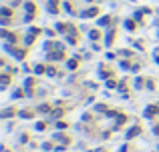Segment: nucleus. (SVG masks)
Segmentation results:
<instances>
[{"instance_id":"1","label":"nucleus","mask_w":159,"mask_h":152,"mask_svg":"<svg viewBox=\"0 0 159 152\" xmlns=\"http://www.w3.org/2000/svg\"><path fill=\"white\" fill-rule=\"evenodd\" d=\"M97 14H99V8H97V6H91L89 10H83V12H81L83 18H93V16H97Z\"/></svg>"},{"instance_id":"2","label":"nucleus","mask_w":159,"mask_h":152,"mask_svg":"<svg viewBox=\"0 0 159 152\" xmlns=\"http://www.w3.org/2000/svg\"><path fill=\"white\" fill-rule=\"evenodd\" d=\"M6 50H8V52H12L18 60H22V58L26 56V52H24V50H18V48H10V46H6Z\"/></svg>"},{"instance_id":"3","label":"nucleus","mask_w":159,"mask_h":152,"mask_svg":"<svg viewBox=\"0 0 159 152\" xmlns=\"http://www.w3.org/2000/svg\"><path fill=\"white\" fill-rule=\"evenodd\" d=\"M67 54L61 50V52H48V60H65Z\"/></svg>"},{"instance_id":"4","label":"nucleus","mask_w":159,"mask_h":152,"mask_svg":"<svg viewBox=\"0 0 159 152\" xmlns=\"http://www.w3.org/2000/svg\"><path fill=\"white\" fill-rule=\"evenodd\" d=\"M56 30H59V32H65V34H67V32H71V30H73V26H71L69 22H67V24H65V22H59V24H56Z\"/></svg>"},{"instance_id":"5","label":"nucleus","mask_w":159,"mask_h":152,"mask_svg":"<svg viewBox=\"0 0 159 152\" xmlns=\"http://www.w3.org/2000/svg\"><path fill=\"white\" fill-rule=\"evenodd\" d=\"M0 34H2V38H6L8 42H18V36H16V34H12V32H8V30H2Z\"/></svg>"},{"instance_id":"6","label":"nucleus","mask_w":159,"mask_h":152,"mask_svg":"<svg viewBox=\"0 0 159 152\" xmlns=\"http://www.w3.org/2000/svg\"><path fill=\"white\" fill-rule=\"evenodd\" d=\"M157 112H159V106L157 104H153V106H149V108L145 110V116H147V118H153Z\"/></svg>"},{"instance_id":"7","label":"nucleus","mask_w":159,"mask_h":152,"mask_svg":"<svg viewBox=\"0 0 159 152\" xmlns=\"http://www.w3.org/2000/svg\"><path fill=\"white\" fill-rule=\"evenodd\" d=\"M137 134H141V126H133V128H131V130L127 132V138L131 140V138H135Z\"/></svg>"},{"instance_id":"8","label":"nucleus","mask_w":159,"mask_h":152,"mask_svg":"<svg viewBox=\"0 0 159 152\" xmlns=\"http://www.w3.org/2000/svg\"><path fill=\"white\" fill-rule=\"evenodd\" d=\"M48 2H50L48 10H50L52 14H56V12H59V0H48Z\"/></svg>"},{"instance_id":"9","label":"nucleus","mask_w":159,"mask_h":152,"mask_svg":"<svg viewBox=\"0 0 159 152\" xmlns=\"http://www.w3.org/2000/svg\"><path fill=\"white\" fill-rule=\"evenodd\" d=\"M115 36H117V32H115V30H111V32L107 34V46H111V44L115 42Z\"/></svg>"},{"instance_id":"10","label":"nucleus","mask_w":159,"mask_h":152,"mask_svg":"<svg viewBox=\"0 0 159 152\" xmlns=\"http://www.w3.org/2000/svg\"><path fill=\"white\" fill-rule=\"evenodd\" d=\"M26 10H28V14H36V4L34 2H26Z\"/></svg>"},{"instance_id":"11","label":"nucleus","mask_w":159,"mask_h":152,"mask_svg":"<svg viewBox=\"0 0 159 152\" xmlns=\"http://www.w3.org/2000/svg\"><path fill=\"white\" fill-rule=\"evenodd\" d=\"M109 22H113V18H111V16H105V18H101V20H99V24H101V26H109Z\"/></svg>"},{"instance_id":"12","label":"nucleus","mask_w":159,"mask_h":152,"mask_svg":"<svg viewBox=\"0 0 159 152\" xmlns=\"http://www.w3.org/2000/svg\"><path fill=\"white\" fill-rule=\"evenodd\" d=\"M20 116H22V118H32V116H34V112H32L30 108H26V110H22V112H20Z\"/></svg>"},{"instance_id":"13","label":"nucleus","mask_w":159,"mask_h":152,"mask_svg":"<svg viewBox=\"0 0 159 152\" xmlns=\"http://www.w3.org/2000/svg\"><path fill=\"white\" fill-rule=\"evenodd\" d=\"M34 72H36V74H44V72H46V66H42V64H36V66H34Z\"/></svg>"},{"instance_id":"14","label":"nucleus","mask_w":159,"mask_h":152,"mask_svg":"<svg viewBox=\"0 0 159 152\" xmlns=\"http://www.w3.org/2000/svg\"><path fill=\"white\" fill-rule=\"evenodd\" d=\"M145 82H147V80H145V78H143V76H139V78H137V80H135V88H141V86H143V84H145Z\"/></svg>"},{"instance_id":"15","label":"nucleus","mask_w":159,"mask_h":152,"mask_svg":"<svg viewBox=\"0 0 159 152\" xmlns=\"http://www.w3.org/2000/svg\"><path fill=\"white\" fill-rule=\"evenodd\" d=\"M46 74H50V76H56V74H59V70H56L54 66H46Z\"/></svg>"},{"instance_id":"16","label":"nucleus","mask_w":159,"mask_h":152,"mask_svg":"<svg viewBox=\"0 0 159 152\" xmlns=\"http://www.w3.org/2000/svg\"><path fill=\"white\" fill-rule=\"evenodd\" d=\"M0 82H2V86H8V84H10V76H8V74H2Z\"/></svg>"},{"instance_id":"17","label":"nucleus","mask_w":159,"mask_h":152,"mask_svg":"<svg viewBox=\"0 0 159 152\" xmlns=\"http://www.w3.org/2000/svg\"><path fill=\"white\" fill-rule=\"evenodd\" d=\"M91 38L93 40H101V32L99 30H91Z\"/></svg>"},{"instance_id":"18","label":"nucleus","mask_w":159,"mask_h":152,"mask_svg":"<svg viewBox=\"0 0 159 152\" xmlns=\"http://www.w3.org/2000/svg\"><path fill=\"white\" fill-rule=\"evenodd\" d=\"M0 12H2V16H4V18H8V16L12 14V10H10V8H6V6H4V8H2Z\"/></svg>"},{"instance_id":"19","label":"nucleus","mask_w":159,"mask_h":152,"mask_svg":"<svg viewBox=\"0 0 159 152\" xmlns=\"http://www.w3.org/2000/svg\"><path fill=\"white\" fill-rule=\"evenodd\" d=\"M56 138H59V140H63L65 144H71V138H67L65 134H56Z\"/></svg>"},{"instance_id":"20","label":"nucleus","mask_w":159,"mask_h":152,"mask_svg":"<svg viewBox=\"0 0 159 152\" xmlns=\"http://www.w3.org/2000/svg\"><path fill=\"white\" fill-rule=\"evenodd\" d=\"M125 26H127V30H135V22H133V20H127Z\"/></svg>"},{"instance_id":"21","label":"nucleus","mask_w":159,"mask_h":152,"mask_svg":"<svg viewBox=\"0 0 159 152\" xmlns=\"http://www.w3.org/2000/svg\"><path fill=\"white\" fill-rule=\"evenodd\" d=\"M26 88H28V92L34 88V80H32V78H28V80H26Z\"/></svg>"},{"instance_id":"22","label":"nucleus","mask_w":159,"mask_h":152,"mask_svg":"<svg viewBox=\"0 0 159 152\" xmlns=\"http://www.w3.org/2000/svg\"><path fill=\"white\" fill-rule=\"evenodd\" d=\"M12 114H16V110H12V108H10V110H4V112H2V118H8V116H12Z\"/></svg>"},{"instance_id":"23","label":"nucleus","mask_w":159,"mask_h":152,"mask_svg":"<svg viewBox=\"0 0 159 152\" xmlns=\"http://www.w3.org/2000/svg\"><path fill=\"white\" fill-rule=\"evenodd\" d=\"M67 66H69L71 70H75V68H77V60H69V62H67Z\"/></svg>"},{"instance_id":"24","label":"nucleus","mask_w":159,"mask_h":152,"mask_svg":"<svg viewBox=\"0 0 159 152\" xmlns=\"http://www.w3.org/2000/svg\"><path fill=\"white\" fill-rule=\"evenodd\" d=\"M107 86H109V88H117L119 84H117V82H115V78H113V80H109V82H107Z\"/></svg>"},{"instance_id":"25","label":"nucleus","mask_w":159,"mask_h":152,"mask_svg":"<svg viewBox=\"0 0 159 152\" xmlns=\"http://www.w3.org/2000/svg\"><path fill=\"white\" fill-rule=\"evenodd\" d=\"M44 128H46V122H39L36 124V130H44Z\"/></svg>"},{"instance_id":"26","label":"nucleus","mask_w":159,"mask_h":152,"mask_svg":"<svg viewBox=\"0 0 159 152\" xmlns=\"http://www.w3.org/2000/svg\"><path fill=\"white\" fill-rule=\"evenodd\" d=\"M147 86H149V90H155V82L153 80H147Z\"/></svg>"},{"instance_id":"27","label":"nucleus","mask_w":159,"mask_h":152,"mask_svg":"<svg viewBox=\"0 0 159 152\" xmlns=\"http://www.w3.org/2000/svg\"><path fill=\"white\" fill-rule=\"evenodd\" d=\"M119 88H121V90H125V88H127V80H121V82H119Z\"/></svg>"},{"instance_id":"28","label":"nucleus","mask_w":159,"mask_h":152,"mask_svg":"<svg viewBox=\"0 0 159 152\" xmlns=\"http://www.w3.org/2000/svg\"><path fill=\"white\" fill-rule=\"evenodd\" d=\"M56 126H59V128H67V126H69V122H59Z\"/></svg>"},{"instance_id":"29","label":"nucleus","mask_w":159,"mask_h":152,"mask_svg":"<svg viewBox=\"0 0 159 152\" xmlns=\"http://www.w3.org/2000/svg\"><path fill=\"white\" fill-rule=\"evenodd\" d=\"M52 116H56V118H59V116H63V110H54V112H52Z\"/></svg>"},{"instance_id":"30","label":"nucleus","mask_w":159,"mask_h":152,"mask_svg":"<svg viewBox=\"0 0 159 152\" xmlns=\"http://www.w3.org/2000/svg\"><path fill=\"white\" fill-rule=\"evenodd\" d=\"M155 60H157V62H159V52H157V58H155Z\"/></svg>"},{"instance_id":"31","label":"nucleus","mask_w":159,"mask_h":152,"mask_svg":"<svg viewBox=\"0 0 159 152\" xmlns=\"http://www.w3.org/2000/svg\"><path fill=\"white\" fill-rule=\"evenodd\" d=\"M99 152H107V150H99Z\"/></svg>"},{"instance_id":"32","label":"nucleus","mask_w":159,"mask_h":152,"mask_svg":"<svg viewBox=\"0 0 159 152\" xmlns=\"http://www.w3.org/2000/svg\"><path fill=\"white\" fill-rule=\"evenodd\" d=\"M4 152H10V150H4Z\"/></svg>"},{"instance_id":"33","label":"nucleus","mask_w":159,"mask_h":152,"mask_svg":"<svg viewBox=\"0 0 159 152\" xmlns=\"http://www.w3.org/2000/svg\"><path fill=\"white\" fill-rule=\"evenodd\" d=\"M89 2H91V0H89Z\"/></svg>"}]
</instances>
